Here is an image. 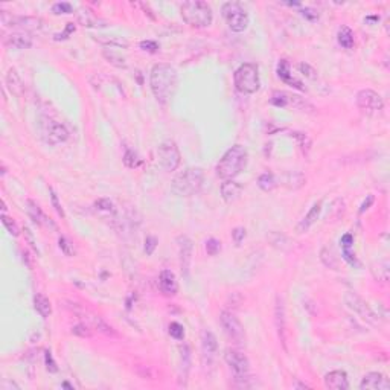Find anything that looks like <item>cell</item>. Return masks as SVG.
<instances>
[{
    "instance_id": "11a10c76",
    "label": "cell",
    "mask_w": 390,
    "mask_h": 390,
    "mask_svg": "<svg viewBox=\"0 0 390 390\" xmlns=\"http://www.w3.org/2000/svg\"><path fill=\"white\" fill-rule=\"evenodd\" d=\"M373 203V195H369L367 197V201H364L363 204H361V207H360V213H363L364 210H367L369 207H370V204Z\"/></svg>"
},
{
    "instance_id": "484cf974",
    "label": "cell",
    "mask_w": 390,
    "mask_h": 390,
    "mask_svg": "<svg viewBox=\"0 0 390 390\" xmlns=\"http://www.w3.org/2000/svg\"><path fill=\"white\" fill-rule=\"evenodd\" d=\"M201 346H203V354L207 355L209 358H212L218 349V343H216V337L210 332V331H203L201 334Z\"/></svg>"
},
{
    "instance_id": "7bdbcfd3",
    "label": "cell",
    "mask_w": 390,
    "mask_h": 390,
    "mask_svg": "<svg viewBox=\"0 0 390 390\" xmlns=\"http://www.w3.org/2000/svg\"><path fill=\"white\" fill-rule=\"evenodd\" d=\"M139 46H140V49H143L146 52H151V53H155L159 50V44L155 41H152V40H143V41H140Z\"/></svg>"
},
{
    "instance_id": "3957f363",
    "label": "cell",
    "mask_w": 390,
    "mask_h": 390,
    "mask_svg": "<svg viewBox=\"0 0 390 390\" xmlns=\"http://www.w3.org/2000/svg\"><path fill=\"white\" fill-rule=\"evenodd\" d=\"M180 14L183 20L192 28H206L212 25L213 13L212 8L203 0H191L180 7Z\"/></svg>"
},
{
    "instance_id": "d6986e66",
    "label": "cell",
    "mask_w": 390,
    "mask_h": 390,
    "mask_svg": "<svg viewBox=\"0 0 390 390\" xmlns=\"http://www.w3.org/2000/svg\"><path fill=\"white\" fill-rule=\"evenodd\" d=\"M219 192L226 203H235L237 200H240L243 194V186L233 180H224V183L219 188Z\"/></svg>"
},
{
    "instance_id": "4316f807",
    "label": "cell",
    "mask_w": 390,
    "mask_h": 390,
    "mask_svg": "<svg viewBox=\"0 0 390 390\" xmlns=\"http://www.w3.org/2000/svg\"><path fill=\"white\" fill-rule=\"evenodd\" d=\"M7 86L10 89V92L16 96H20L23 92V84H22V78L17 73L16 69H10L8 75H7Z\"/></svg>"
},
{
    "instance_id": "7c38bea8",
    "label": "cell",
    "mask_w": 390,
    "mask_h": 390,
    "mask_svg": "<svg viewBox=\"0 0 390 390\" xmlns=\"http://www.w3.org/2000/svg\"><path fill=\"white\" fill-rule=\"evenodd\" d=\"M270 102L276 107H281V108H285V107H293L296 110H305V108H309V110H314V107L311 105L308 101H305L303 98L297 96V95H291V93H287V92H274Z\"/></svg>"
},
{
    "instance_id": "d590c367",
    "label": "cell",
    "mask_w": 390,
    "mask_h": 390,
    "mask_svg": "<svg viewBox=\"0 0 390 390\" xmlns=\"http://www.w3.org/2000/svg\"><path fill=\"white\" fill-rule=\"evenodd\" d=\"M96 40L102 44H107V46H118V47H128V41L125 40H121L118 37H112V38H101V37H96Z\"/></svg>"
},
{
    "instance_id": "4fadbf2b",
    "label": "cell",
    "mask_w": 390,
    "mask_h": 390,
    "mask_svg": "<svg viewBox=\"0 0 390 390\" xmlns=\"http://www.w3.org/2000/svg\"><path fill=\"white\" fill-rule=\"evenodd\" d=\"M360 388L361 390H388L390 381L382 373L370 372L363 376V379L360 382Z\"/></svg>"
},
{
    "instance_id": "f6af8a7d",
    "label": "cell",
    "mask_w": 390,
    "mask_h": 390,
    "mask_svg": "<svg viewBox=\"0 0 390 390\" xmlns=\"http://www.w3.org/2000/svg\"><path fill=\"white\" fill-rule=\"evenodd\" d=\"M299 70H300L305 76L311 78V80H314V78H317V72H316L313 67H311L309 64H305V63L299 64Z\"/></svg>"
},
{
    "instance_id": "5b68a950",
    "label": "cell",
    "mask_w": 390,
    "mask_h": 390,
    "mask_svg": "<svg viewBox=\"0 0 390 390\" xmlns=\"http://www.w3.org/2000/svg\"><path fill=\"white\" fill-rule=\"evenodd\" d=\"M233 81H235V87L243 95H253L261 87L259 80V70L258 66L253 63H244L241 64L235 75H233Z\"/></svg>"
},
{
    "instance_id": "7a4b0ae2",
    "label": "cell",
    "mask_w": 390,
    "mask_h": 390,
    "mask_svg": "<svg viewBox=\"0 0 390 390\" xmlns=\"http://www.w3.org/2000/svg\"><path fill=\"white\" fill-rule=\"evenodd\" d=\"M249 154L243 145H233L229 148L216 165V176L222 180H232L237 177L247 165Z\"/></svg>"
},
{
    "instance_id": "ffe728a7",
    "label": "cell",
    "mask_w": 390,
    "mask_h": 390,
    "mask_svg": "<svg viewBox=\"0 0 390 390\" xmlns=\"http://www.w3.org/2000/svg\"><path fill=\"white\" fill-rule=\"evenodd\" d=\"M276 72H277V76L281 78V80H282L285 84H288V86H291V87H294V89H299V90H305L303 84L293 76V73H291V70H290V63H288L287 60H281V61L277 63Z\"/></svg>"
},
{
    "instance_id": "836d02e7",
    "label": "cell",
    "mask_w": 390,
    "mask_h": 390,
    "mask_svg": "<svg viewBox=\"0 0 390 390\" xmlns=\"http://www.w3.org/2000/svg\"><path fill=\"white\" fill-rule=\"evenodd\" d=\"M2 222H4V226L7 227V230L10 232V235H13V237H19L20 235V229H19V226L10 218V216H7L5 213L2 215Z\"/></svg>"
},
{
    "instance_id": "f907efd6",
    "label": "cell",
    "mask_w": 390,
    "mask_h": 390,
    "mask_svg": "<svg viewBox=\"0 0 390 390\" xmlns=\"http://www.w3.org/2000/svg\"><path fill=\"white\" fill-rule=\"evenodd\" d=\"M342 253H343V258L351 264V265H360V262H358V259H357V256H355V253H352L351 252V249H343L342 250Z\"/></svg>"
},
{
    "instance_id": "6da1fadb",
    "label": "cell",
    "mask_w": 390,
    "mask_h": 390,
    "mask_svg": "<svg viewBox=\"0 0 390 390\" xmlns=\"http://www.w3.org/2000/svg\"><path fill=\"white\" fill-rule=\"evenodd\" d=\"M179 84V76L177 70L171 64H155L151 69L149 75V87L154 95V98L157 99L160 104H168L177 90Z\"/></svg>"
},
{
    "instance_id": "74e56055",
    "label": "cell",
    "mask_w": 390,
    "mask_h": 390,
    "mask_svg": "<svg viewBox=\"0 0 390 390\" xmlns=\"http://www.w3.org/2000/svg\"><path fill=\"white\" fill-rule=\"evenodd\" d=\"M58 246H60V249H61V252L66 255V256H73L75 255V249H73V244L67 240V238H64V237H61L60 240H58Z\"/></svg>"
},
{
    "instance_id": "ba28073f",
    "label": "cell",
    "mask_w": 390,
    "mask_h": 390,
    "mask_svg": "<svg viewBox=\"0 0 390 390\" xmlns=\"http://www.w3.org/2000/svg\"><path fill=\"white\" fill-rule=\"evenodd\" d=\"M157 160L165 171H176L180 165V151L173 140H166L157 148Z\"/></svg>"
},
{
    "instance_id": "8d00e7d4",
    "label": "cell",
    "mask_w": 390,
    "mask_h": 390,
    "mask_svg": "<svg viewBox=\"0 0 390 390\" xmlns=\"http://www.w3.org/2000/svg\"><path fill=\"white\" fill-rule=\"evenodd\" d=\"M320 258H322V261H323V264H325L326 267H329V268H337V261H336V258H334V255H332L331 250L323 249L322 253H320Z\"/></svg>"
},
{
    "instance_id": "9a60e30c",
    "label": "cell",
    "mask_w": 390,
    "mask_h": 390,
    "mask_svg": "<svg viewBox=\"0 0 390 390\" xmlns=\"http://www.w3.org/2000/svg\"><path fill=\"white\" fill-rule=\"evenodd\" d=\"M274 320L277 334L281 339V343L284 345V349L287 351V323H285V306L281 296L276 297V306H274Z\"/></svg>"
},
{
    "instance_id": "1f68e13d",
    "label": "cell",
    "mask_w": 390,
    "mask_h": 390,
    "mask_svg": "<svg viewBox=\"0 0 390 390\" xmlns=\"http://www.w3.org/2000/svg\"><path fill=\"white\" fill-rule=\"evenodd\" d=\"M95 207H96V210L105 212V213H115V210H116L113 201L108 198H101V200L95 201Z\"/></svg>"
},
{
    "instance_id": "9f6ffc18",
    "label": "cell",
    "mask_w": 390,
    "mask_h": 390,
    "mask_svg": "<svg viewBox=\"0 0 390 390\" xmlns=\"http://www.w3.org/2000/svg\"><path fill=\"white\" fill-rule=\"evenodd\" d=\"M8 387L16 388V390H20V387H19L16 382H11V381H8V379H4V382H2V390H8Z\"/></svg>"
},
{
    "instance_id": "60d3db41",
    "label": "cell",
    "mask_w": 390,
    "mask_h": 390,
    "mask_svg": "<svg viewBox=\"0 0 390 390\" xmlns=\"http://www.w3.org/2000/svg\"><path fill=\"white\" fill-rule=\"evenodd\" d=\"M219 250H221V243L218 240L210 238L209 241H206V252H207V255L215 256L216 253H219Z\"/></svg>"
},
{
    "instance_id": "f35d334b",
    "label": "cell",
    "mask_w": 390,
    "mask_h": 390,
    "mask_svg": "<svg viewBox=\"0 0 390 390\" xmlns=\"http://www.w3.org/2000/svg\"><path fill=\"white\" fill-rule=\"evenodd\" d=\"M170 336H171L173 339H176V340H183V337H185V328H183L180 323L173 322V323L170 325Z\"/></svg>"
},
{
    "instance_id": "9c48e42d",
    "label": "cell",
    "mask_w": 390,
    "mask_h": 390,
    "mask_svg": "<svg viewBox=\"0 0 390 390\" xmlns=\"http://www.w3.org/2000/svg\"><path fill=\"white\" fill-rule=\"evenodd\" d=\"M345 303L346 306L354 311V313L361 317L363 320H366L367 323H372V325H378V317L376 314L373 313V311L370 309V306L355 293H346L345 294Z\"/></svg>"
},
{
    "instance_id": "f1b7e54d",
    "label": "cell",
    "mask_w": 390,
    "mask_h": 390,
    "mask_svg": "<svg viewBox=\"0 0 390 390\" xmlns=\"http://www.w3.org/2000/svg\"><path fill=\"white\" fill-rule=\"evenodd\" d=\"M258 186L264 191V192H271L277 183H276V179L271 173H264L262 176H259L258 179Z\"/></svg>"
},
{
    "instance_id": "83f0119b",
    "label": "cell",
    "mask_w": 390,
    "mask_h": 390,
    "mask_svg": "<svg viewBox=\"0 0 390 390\" xmlns=\"http://www.w3.org/2000/svg\"><path fill=\"white\" fill-rule=\"evenodd\" d=\"M337 40H339V44L345 49H352L354 47V32L351 28L348 26H342L337 32Z\"/></svg>"
},
{
    "instance_id": "8fae6325",
    "label": "cell",
    "mask_w": 390,
    "mask_h": 390,
    "mask_svg": "<svg viewBox=\"0 0 390 390\" xmlns=\"http://www.w3.org/2000/svg\"><path fill=\"white\" fill-rule=\"evenodd\" d=\"M219 323L222 326V331L226 332V336L230 340H233L235 343H243L244 342V339H246L244 326L232 313L222 311V313L219 314Z\"/></svg>"
},
{
    "instance_id": "ab89813d",
    "label": "cell",
    "mask_w": 390,
    "mask_h": 390,
    "mask_svg": "<svg viewBox=\"0 0 390 390\" xmlns=\"http://www.w3.org/2000/svg\"><path fill=\"white\" fill-rule=\"evenodd\" d=\"M52 13L53 14H72L73 7L67 2H60V4H55L52 7Z\"/></svg>"
},
{
    "instance_id": "e575fe53",
    "label": "cell",
    "mask_w": 390,
    "mask_h": 390,
    "mask_svg": "<svg viewBox=\"0 0 390 390\" xmlns=\"http://www.w3.org/2000/svg\"><path fill=\"white\" fill-rule=\"evenodd\" d=\"M104 57L112 63V64H115V66H118V67H127V63H125V58H122V57H119V55H116L113 50H104Z\"/></svg>"
},
{
    "instance_id": "4dcf8cb0",
    "label": "cell",
    "mask_w": 390,
    "mask_h": 390,
    "mask_svg": "<svg viewBox=\"0 0 390 390\" xmlns=\"http://www.w3.org/2000/svg\"><path fill=\"white\" fill-rule=\"evenodd\" d=\"M291 136L297 140V143H299V146H300V149L303 152H308L311 149V140H309V137L306 134L294 131V133H291Z\"/></svg>"
},
{
    "instance_id": "db71d44e",
    "label": "cell",
    "mask_w": 390,
    "mask_h": 390,
    "mask_svg": "<svg viewBox=\"0 0 390 390\" xmlns=\"http://www.w3.org/2000/svg\"><path fill=\"white\" fill-rule=\"evenodd\" d=\"M25 235H26V238H28L31 247H32L35 252H38V250H37V246H35V241H34V237H32V233H31V230H29L28 227H25Z\"/></svg>"
},
{
    "instance_id": "cb8c5ba5",
    "label": "cell",
    "mask_w": 390,
    "mask_h": 390,
    "mask_svg": "<svg viewBox=\"0 0 390 390\" xmlns=\"http://www.w3.org/2000/svg\"><path fill=\"white\" fill-rule=\"evenodd\" d=\"M4 43L14 49H29L32 46V37L28 34H11L5 37Z\"/></svg>"
},
{
    "instance_id": "2e32d148",
    "label": "cell",
    "mask_w": 390,
    "mask_h": 390,
    "mask_svg": "<svg viewBox=\"0 0 390 390\" xmlns=\"http://www.w3.org/2000/svg\"><path fill=\"white\" fill-rule=\"evenodd\" d=\"M325 387L331 388V390H346L349 388V379L346 372L343 370H332L329 373L325 375L323 378Z\"/></svg>"
},
{
    "instance_id": "bcb514c9",
    "label": "cell",
    "mask_w": 390,
    "mask_h": 390,
    "mask_svg": "<svg viewBox=\"0 0 390 390\" xmlns=\"http://www.w3.org/2000/svg\"><path fill=\"white\" fill-rule=\"evenodd\" d=\"M155 247H157V238L148 237V238L145 240V253H146V255H152L154 250H155Z\"/></svg>"
},
{
    "instance_id": "e0dca14e",
    "label": "cell",
    "mask_w": 390,
    "mask_h": 390,
    "mask_svg": "<svg viewBox=\"0 0 390 390\" xmlns=\"http://www.w3.org/2000/svg\"><path fill=\"white\" fill-rule=\"evenodd\" d=\"M46 139L52 145L63 143L69 139V131L63 124L58 122H50L46 128Z\"/></svg>"
},
{
    "instance_id": "ac0fdd59",
    "label": "cell",
    "mask_w": 390,
    "mask_h": 390,
    "mask_svg": "<svg viewBox=\"0 0 390 390\" xmlns=\"http://www.w3.org/2000/svg\"><path fill=\"white\" fill-rule=\"evenodd\" d=\"M159 287L163 294L176 296L179 291V282H177L176 274L171 270H163L159 276Z\"/></svg>"
},
{
    "instance_id": "8992f818",
    "label": "cell",
    "mask_w": 390,
    "mask_h": 390,
    "mask_svg": "<svg viewBox=\"0 0 390 390\" xmlns=\"http://www.w3.org/2000/svg\"><path fill=\"white\" fill-rule=\"evenodd\" d=\"M222 17L227 23V26L233 32H244L249 26V14L244 10V7L238 2H227L221 8Z\"/></svg>"
},
{
    "instance_id": "d4e9b609",
    "label": "cell",
    "mask_w": 390,
    "mask_h": 390,
    "mask_svg": "<svg viewBox=\"0 0 390 390\" xmlns=\"http://www.w3.org/2000/svg\"><path fill=\"white\" fill-rule=\"evenodd\" d=\"M34 309L37 311V313L43 317V319H47L50 314H52V305H50V300L41 294V293H37L34 296Z\"/></svg>"
},
{
    "instance_id": "681fc988",
    "label": "cell",
    "mask_w": 390,
    "mask_h": 390,
    "mask_svg": "<svg viewBox=\"0 0 390 390\" xmlns=\"http://www.w3.org/2000/svg\"><path fill=\"white\" fill-rule=\"evenodd\" d=\"M50 200H52V204H53L57 213H58L61 218H64V210H63V207H61V204H60V201H58V195L55 194L53 189H50Z\"/></svg>"
},
{
    "instance_id": "7dc6e473",
    "label": "cell",
    "mask_w": 390,
    "mask_h": 390,
    "mask_svg": "<svg viewBox=\"0 0 390 390\" xmlns=\"http://www.w3.org/2000/svg\"><path fill=\"white\" fill-rule=\"evenodd\" d=\"M232 237H233V241H235L240 246L243 243V240L246 238V229L244 227H237L235 230L232 232Z\"/></svg>"
},
{
    "instance_id": "b9f144b4",
    "label": "cell",
    "mask_w": 390,
    "mask_h": 390,
    "mask_svg": "<svg viewBox=\"0 0 390 390\" xmlns=\"http://www.w3.org/2000/svg\"><path fill=\"white\" fill-rule=\"evenodd\" d=\"M72 334L73 336H78V337H83V339H86V337H92V331L86 326V325H75L73 328H72Z\"/></svg>"
},
{
    "instance_id": "44dd1931",
    "label": "cell",
    "mask_w": 390,
    "mask_h": 390,
    "mask_svg": "<svg viewBox=\"0 0 390 390\" xmlns=\"http://www.w3.org/2000/svg\"><path fill=\"white\" fill-rule=\"evenodd\" d=\"M320 212H322V201H317V203H314V204H313V207L309 209V212L306 213V216H303V218L300 219V222L297 224L296 230H297L299 233L306 232L311 226H313V224L317 221V218H319Z\"/></svg>"
},
{
    "instance_id": "816d5d0a",
    "label": "cell",
    "mask_w": 390,
    "mask_h": 390,
    "mask_svg": "<svg viewBox=\"0 0 390 390\" xmlns=\"http://www.w3.org/2000/svg\"><path fill=\"white\" fill-rule=\"evenodd\" d=\"M340 244H342V249H351L352 244H354V237L351 235V233H346V235L342 237Z\"/></svg>"
},
{
    "instance_id": "d6a6232c",
    "label": "cell",
    "mask_w": 390,
    "mask_h": 390,
    "mask_svg": "<svg viewBox=\"0 0 390 390\" xmlns=\"http://www.w3.org/2000/svg\"><path fill=\"white\" fill-rule=\"evenodd\" d=\"M124 163H125V166H128V168H136V166L140 163V160H139L137 154H136L134 151H131V149H125V154H124Z\"/></svg>"
},
{
    "instance_id": "277c9868",
    "label": "cell",
    "mask_w": 390,
    "mask_h": 390,
    "mask_svg": "<svg viewBox=\"0 0 390 390\" xmlns=\"http://www.w3.org/2000/svg\"><path fill=\"white\" fill-rule=\"evenodd\" d=\"M204 180V173L201 168H186L183 173H180L171 185V189L176 195L180 197H189L200 192Z\"/></svg>"
},
{
    "instance_id": "f5cc1de1",
    "label": "cell",
    "mask_w": 390,
    "mask_h": 390,
    "mask_svg": "<svg viewBox=\"0 0 390 390\" xmlns=\"http://www.w3.org/2000/svg\"><path fill=\"white\" fill-rule=\"evenodd\" d=\"M73 31H75V25H73V23H67V26H66V31H64L63 34H58V35H55V40H64V38H67V35H70Z\"/></svg>"
},
{
    "instance_id": "c3c4849f",
    "label": "cell",
    "mask_w": 390,
    "mask_h": 390,
    "mask_svg": "<svg viewBox=\"0 0 390 390\" xmlns=\"http://www.w3.org/2000/svg\"><path fill=\"white\" fill-rule=\"evenodd\" d=\"M300 14H302L305 19H308L309 22L319 20V13H317L316 10H313V8H303V10L300 11Z\"/></svg>"
},
{
    "instance_id": "f546056e",
    "label": "cell",
    "mask_w": 390,
    "mask_h": 390,
    "mask_svg": "<svg viewBox=\"0 0 390 390\" xmlns=\"http://www.w3.org/2000/svg\"><path fill=\"white\" fill-rule=\"evenodd\" d=\"M373 277L379 282H387L388 281V262L387 261H381L378 264L373 265L372 268Z\"/></svg>"
},
{
    "instance_id": "603a6c76",
    "label": "cell",
    "mask_w": 390,
    "mask_h": 390,
    "mask_svg": "<svg viewBox=\"0 0 390 390\" xmlns=\"http://www.w3.org/2000/svg\"><path fill=\"white\" fill-rule=\"evenodd\" d=\"M28 212H29V215H31V218L37 222V224H40V226H46V227H52V229H55V224L50 221V218H47L46 216V213L40 209V206L35 203V201H32V200H28Z\"/></svg>"
},
{
    "instance_id": "30bf717a",
    "label": "cell",
    "mask_w": 390,
    "mask_h": 390,
    "mask_svg": "<svg viewBox=\"0 0 390 390\" xmlns=\"http://www.w3.org/2000/svg\"><path fill=\"white\" fill-rule=\"evenodd\" d=\"M357 107L364 112L366 115H378L382 112L384 108V102H382V98L370 90V89H364V90H360L357 93Z\"/></svg>"
},
{
    "instance_id": "5bb4252c",
    "label": "cell",
    "mask_w": 390,
    "mask_h": 390,
    "mask_svg": "<svg viewBox=\"0 0 390 390\" xmlns=\"http://www.w3.org/2000/svg\"><path fill=\"white\" fill-rule=\"evenodd\" d=\"M179 243V252H180V267H182V273L185 277L189 276V267H191V261H192V241L188 237H179L177 238Z\"/></svg>"
},
{
    "instance_id": "7402d4cb",
    "label": "cell",
    "mask_w": 390,
    "mask_h": 390,
    "mask_svg": "<svg viewBox=\"0 0 390 390\" xmlns=\"http://www.w3.org/2000/svg\"><path fill=\"white\" fill-rule=\"evenodd\" d=\"M76 19L83 26L86 28H99V26H105V22H102L101 19H98L90 10L87 8H80L76 13Z\"/></svg>"
},
{
    "instance_id": "ee69618b",
    "label": "cell",
    "mask_w": 390,
    "mask_h": 390,
    "mask_svg": "<svg viewBox=\"0 0 390 390\" xmlns=\"http://www.w3.org/2000/svg\"><path fill=\"white\" fill-rule=\"evenodd\" d=\"M44 363H46V369H47L49 372H52V373L58 372L57 363L53 361V358H52V354H50V351H46V352H44Z\"/></svg>"
},
{
    "instance_id": "52a82bcc",
    "label": "cell",
    "mask_w": 390,
    "mask_h": 390,
    "mask_svg": "<svg viewBox=\"0 0 390 390\" xmlns=\"http://www.w3.org/2000/svg\"><path fill=\"white\" fill-rule=\"evenodd\" d=\"M224 360L226 363L230 366L233 375H235L237 381H243V384H240L241 387H246V381L249 379V373H250V361L249 358L237 349H227L224 354Z\"/></svg>"
}]
</instances>
